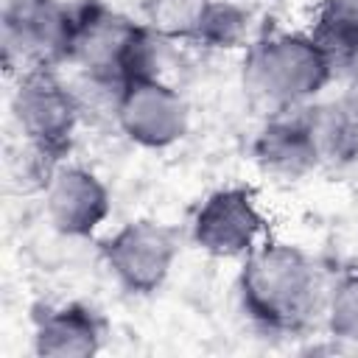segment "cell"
<instances>
[{"label": "cell", "mask_w": 358, "mask_h": 358, "mask_svg": "<svg viewBox=\"0 0 358 358\" xmlns=\"http://www.w3.org/2000/svg\"><path fill=\"white\" fill-rule=\"evenodd\" d=\"M238 299L249 322L271 336H299L324 308L322 274L313 257L274 238H263L238 271Z\"/></svg>", "instance_id": "obj_1"}, {"label": "cell", "mask_w": 358, "mask_h": 358, "mask_svg": "<svg viewBox=\"0 0 358 358\" xmlns=\"http://www.w3.org/2000/svg\"><path fill=\"white\" fill-rule=\"evenodd\" d=\"M117 129L140 148H168L187 134L190 112L179 90L145 76L115 92Z\"/></svg>", "instance_id": "obj_8"}, {"label": "cell", "mask_w": 358, "mask_h": 358, "mask_svg": "<svg viewBox=\"0 0 358 358\" xmlns=\"http://www.w3.org/2000/svg\"><path fill=\"white\" fill-rule=\"evenodd\" d=\"M213 0H140V20L159 42H199Z\"/></svg>", "instance_id": "obj_14"}, {"label": "cell", "mask_w": 358, "mask_h": 358, "mask_svg": "<svg viewBox=\"0 0 358 358\" xmlns=\"http://www.w3.org/2000/svg\"><path fill=\"white\" fill-rule=\"evenodd\" d=\"M103 316L84 302L45 305L34 313V352L39 358H90L101 352Z\"/></svg>", "instance_id": "obj_10"}, {"label": "cell", "mask_w": 358, "mask_h": 358, "mask_svg": "<svg viewBox=\"0 0 358 358\" xmlns=\"http://www.w3.org/2000/svg\"><path fill=\"white\" fill-rule=\"evenodd\" d=\"M157 42L143 20H131L103 0H81L73 6L67 62L98 87L117 92L137 78L157 76Z\"/></svg>", "instance_id": "obj_2"}, {"label": "cell", "mask_w": 358, "mask_h": 358, "mask_svg": "<svg viewBox=\"0 0 358 358\" xmlns=\"http://www.w3.org/2000/svg\"><path fill=\"white\" fill-rule=\"evenodd\" d=\"M190 238L213 257L243 260L266 238V215L252 187L232 185L210 193L190 221Z\"/></svg>", "instance_id": "obj_7"}, {"label": "cell", "mask_w": 358, "mask_h": 358, "mask_svg": "<svg viewBox=\"0 0 358 358\" xmlns=\"http://www.w3.org/2000/svg\"><path fill=\"white\" fill-rule=\"evenodd\" d=\"M333 76V64L308 31L263 34L249 42L243 56V90L268 115L308 106Z\"/></svg>", "instance_id": "obj_3"}, {"label": "cell", "mask_w": 358, "mask_h": 358, "mask_svg": "<svg viewBox=\"0 0 358 358\" xmlns=\"http://www.w3.org/2000/svg\"><path fill=\"white\" fill-rule=\"evenodd\" d=\"M308 34L336 73H358V0H319Z\"/></svg>", "instance_id": "obj_13"}, {"label": "cell", "mask_w": 358, "mask_h": 358, "mask_svg": "<svg viewBox=\"0 0 358 358\" xmlns=\"http://www.w3.org/2000/svg\"><path fill=\"white\" fill-rule=\"evenodd\" d=\"M73 6L62 0H6L0 14L3 64L8 73L56 67L67 62Z\"/></svg>", "instance_id": "obj_5"}, {"label": "cell", "mask_w": 358, "mask_h": 358, "mask_svg": "<svg viewBox=\"0 0 358 358\" xmlns=\"http://www.w3.org/2000/svg\"><path fill=\"white\" fill-rule=\"evenodd\" d=\"M324 322L336 341L358 344V268L341 274L327 291Z\"/></svg>", "instance_id": "obj_16"}, {"label": "cell", "mask_w": 358, "mask_h": 358, "mask_svg": "<svg viewBox=\"0 0 358 358\" xmlns=\"http://www.w3.org/2000/svg\"><path fill=\"white\" fill-rule=\"evenodd\" d=\"M252 157L263 173L285 182H296L322 168L302 109L268 115V120L252 140Z\"/></svg>", "instance_id": "obj_11"}, {"label": "cell", "mask_w": 358, "mask_h": 358, "mask_svg": "<svg viewBox=\"0 0 358 358\" xmlns=\"http://www.w3.org/2000/svg\"><path fill=\"white\" fill-rule=\"evenodd\" d=\"M45 213L56 232L67 238H90L112 210L106 185L87 168L59 162L42 182Z\"/></svg>", "instance_id": "obj_9"}, {"label": "cell", "mask_w": 358, "mask_h": 358, "mask_svg": "<svg viewBox=\"0 0 358 358\" xmlns=\"http://www.w3.org/2000/svg\"><path fill=\"white\" fill-rule=\"evenodd\" d=\"M11 115L22 140L34 151V162L45 182V176L64 162L73 148L81 103L56 76V67H34L17 76Z\"/></svg>", "instance_id": "obj_4"}, {"label": "cell", "mask_w": 358, "mask_h": 358, "mask_svg": "<svg viewBox=\"0 0 358 358\" xmlns=\"http://www.w3.org/2000/svg\"><path fill=\"white\" fill-rule=\"evenodd\" d=\"M182 238L171 224L137 218L123 224L101 246L103 263L117 285L134 296L159 291L179 257Z\"/></svg>", "instance_id": "obj_6"}, {"label": "cell", "mask_w": 358, "mask_h": 358, "mask_svg": "<svg viewBox=\"0 0 358 358\" xmlns=\"http://www.w3.org/2000/svg\"><path fill=\"white\" fill-rule=\"evenodd\" d=\"M319 165L347 168L358 162V106L344 101H310L302 106Z\"/></svg>", "instance_id": "obj_12"}, {"label": "cell", "mask_w": 358, "mask_h": 358, "mask_svg": "<svg viewBox=\"0 0 358 358\" xmlns=\"http://www.w3.org/2000/svg\"><path fill=\"white\" fill-rule=\"evenodd\" d=\"M249 31H252V11L235 0H213L199 42L207 50H232V48H246L249 45Z\"/></svg>", "instance_id": "obj_15"}]
</instances>
